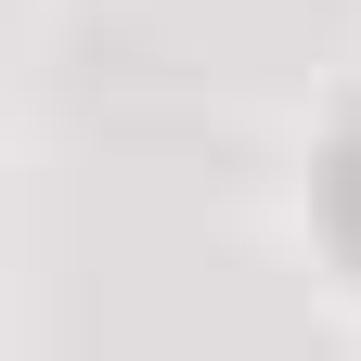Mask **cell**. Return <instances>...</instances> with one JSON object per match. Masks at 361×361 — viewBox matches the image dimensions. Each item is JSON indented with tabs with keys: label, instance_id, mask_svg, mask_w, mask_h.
Wrapping results in <instances>:
<instances>
[{
	"label": "cell",
	"instance_id": "1",
	"mask_svg": "<svg viewBox=\"0 0 361 361\" xmlns=\"http://www.w3.org/2000/svg\"><path fill=\"white\" fill-rule=\"evenodd\" d=\"M323 245L361 271V104L336 116V142H323Z\"/></svg>",
	"mask_w": 361,
	"mask_h": 361
}]
</instances>
